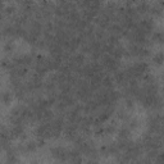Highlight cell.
Instances as JSON below:
<instances>
[{
  "mask_svg": "<svg viewBox=\"0 0 164 164\" xmlns=\"http://www.w3.org/2000/svg\"><path fill=\"white\" fill-rule=\"evenodd\" d=\"M124 71H126L129 80H132V78L140 80L145 73L149 72V66H148V63H145V62H137L135 64H132V66H129L127 69H124Z\"/></svg>",
  "mask_w": 164,
  "mask_h": 164,
  "instance_id": "6da1fadb",
  "label": "cell"
},
{
  "mask_svg": "<svg viewBox=\"0 0 164 164\" xmlns=\"http://www.w3.org/2000/svg\"><path fill=\"white\" fill-rule=\"evenodd\" d=\"M127 50L129 51L131 57H140V58H145L150 54V50L148 46H142L139 44H133V42H129Z\"/></svg>",
  "mask_w": 164,
  "mask_h": 164,
  "instance_id": "7a4b0ae2",
  "label": "cell"
},
{
  "mask_svg": "<svg viewBox=\"0 0 164 164\" xmlns=\"http://www.w3.org/2000/svg\"><path fill=\"white\" fill-rule=\"evenodd\" d=\"M51 155L58 159L59 162H67L68 160V150H66L62 146H57V148L51 149Z\"/></svg>",
  "mask_w": 164,
  "mask_h": 164,
  "instance_id": "3957f363",
  "label": "cell"
},
{
  "mask_svg": "<svg viewBox=\"0 0 164 164\" xmlns=\"http://www.w3.org/2000/svg\"><path fill=\"white\" fill-rule=\"evenodd\" d=\"M14 60V63L17 66H23V67H30L33 62L32 57L30 54H23V55H19V57H17L13 59Z\"/></svg>",
  "mask_w": 164,
  "mask_h": 164,
  "instance_id": "277c9868",
  "label": "cell"
},
{
  "mask_svg": "<svg viewBox=\"0 0 164 164\" xmlns=\"http://www.w3.org/2000/svg\"><path fill=\"white\" fill-rule=\"evenodd\" d=\"M164 10V0H157L153 7H150V13L154 17H160Z\"/></svg>",
  "mask_w": 164,
  "mask_h": 164,
  "instance_id": "5b68a950",
  "label": "cell"
},
{
  "mask_svg": "<svg viewBox=\"0 0 164 164\" xmlns=\"http://www.w3.org/2000/svg\"><path fill=\"white\" fill-rule=\"evenodd\" d=\"M68 162H72V163H81L82 162L81 153L76 148H75V150H68Z\"/></svg>",
  "mask_w": 164,
  "mask_h": 164,
  "instance_id": "8992f818",
  "label": "cell"
},
{
  "mask_svg": "<svg viewBox=\"0 0 164 164\" xmlns=\"http://www.w3.org/2000/svg\"><path fill=\"white\" fill-rule=\"evenodd\" d=\"M10 137L13 139H17V137H22L23 136V124H16L9 129Z\"/></svg>",
  "mask_w": 164,
  "mask_h": 164,
  "instance_id": "52a82bcc",
  "label": "cell"
},
{
  "mask_svg": "<svg viewBox=\"0 0 164 164\" xmlns=\"http://www.w3.org/2000/svg\"><path fill=\"white\" fill-rule=\"evenodd\" d=\"M132 144H133V142L129 139H118V142H117V145H118V148H119L120 151H126V150Z\"/></svg>",
  "mask_w": 164,
  "mask_h": 164,
  "instance_id": "ba28073f",
  "label": "cell"
},
{
  "mask_svg": "<svg viewBox=\"0 0 164 164\" xmlns=\"http://www.w3.org/2000/svg\"><path fill=\"white\" fill-rule=\"evenodd\" d=\"M136 9L140 14H146V13L150 12V5H149V3H146V1H141V3H139V5L136 7Z\"/></svg>",
  "mask_w": 164,
  "mask_h": 164,
  "instance_id": "9c48e42d",
  "label": "cell"
},
{
  "mask_svg": "<svg viewBox=\"0 0 164 164\" xmlns=\"http://www.w3.org/2000/svg\"><path fill=\"white\" fill-rule=\"evenodd\" d=\"M101 86L104 89H113V78H112L110 76H105L104 78L101 81Z\"/></svg>",
  "mask_w": 164,
  "mask_h": 164,
  "instance_id": "30bf717a",
  "label": "cell"
},
{
  "mask_svg": "<svg viewBox=\"0 0 164 164\" xmlns=\"http://www.w3.org/2000/svg\"><path fill=\"white\" fill-rule=\"evenodd\" d=\"M108 153H109V155H118L120 153V150L118 148V145H117V142H114V144H110L109 146H108Z\"/></svg>",
  "mask_w": 164,
  "mask_h": 164,
  "instance_id": "8fae6325",
  "label": "cell"
},
{
  "mask_svg": "<svg viewBox=\"0 0 164 164\" xmlns=\"http://www.w3.org/2000/svg\"><path fill=\"white\" fill-rule=\"evenodd\" d=\"M153 41H157L159 44H164V32L157 31L153 33Z\"/></svg>",
  "mask_w": 164,
  "mask_h": 164,
  "instance_id": "7c38bea8",
  "label": "cell"
},
{
  "mask_svg": "<svg viewBox=\"0 0 164 164\" xmlns=\"http://www.w3.org/2000/svg\"><path fill=\"white\" fill-rule=\"evenodd\" d=\"M153 62L155 64H158V66H160V64L164 62V54L163 53H157L153 57Z\"/></svg>",
  "mask_w": 164,
  "mask_h": 164,
  "instance_id": "4fadbf2b",
  "label": "cell"
},
{
  "mask_svg": "<svg viewBox=\"0 0 164 164\" xmlns=\"http://www.w3.org/2000/svg\"><path fill=\"white\" fill-rule=\"evenodd\" d=\"M118 137H119V139H128V137H129V129L127 127L120 128L119 133H118Z\"/></svg>",
  "mask_w": 164,
  "mask_h": 164,
  "instance_id": "5bb4252c",
  "label": "cell"
},
{
  "mask_svg": "<svg viewBox=\"0 0 164 164\" xmlns=\"http://www.w3.org/2000/svg\"><path fill=\"white\" fill-rule=\"evenodd\" d=\"M95 135H96V136H105V135H108V133H106V127L99 126L96 129H95Z\"/></svg>",
  "mask_w": 164,
  "mask_h": 164,
  "instance_id": "9a60e30c",
  "label": "cell"
},
{
  "mask_svg": "<svg viewBox=\"0 0 164 164\" xmlns=\"http://www.w3.org/2000/svg\"><path fill=\"white\" fill-rule=\"evenodd\" d=\"M10 100H12V95H10V92H9V91L4 92V94H3V101L5 103V104H8V103H10Z\"/></svg>",
  "mask_w": 164,
  "mask_h": 164,
  "instance_id": "2e32d148",
  "label": "cell"
},
{
  "mask_svg": "<svg viewBox=\"0 0 164 164\" xmlns=\"http://www.w3.org/2000/svg\"><path fill=\"white\" fill-rule=\"evenodd\" d=\"M18 3L22 7H27V5H32V4H35V3H33V0H18Z\"/></svg>",
  "mask_w": 164,
  "mask_h": 164,
  "instance_id": "e0dca14e",
  "label": "cell"
},
{
  "mask_svg": "<svg viewBox=\"0 0 164 164\" xmlns=\"http://www.w3.org/2000/svg\"><path fill=\"white\" fill-rule=\"evenodd\" d=\"M35 149H36L35 142H28L27 148H26V150H27V151H33V150H35Z\"/></svg>",
  "mask_w": 164,
  "mask_h": 164,
  "instance_id": "ac0fdd59",
  "label": "cell"
},
{
  "mask_svg": "<svg viewBox=\"0 0 164 164\" xmlns=\"http://www.w3.org/2000/svg\"><path fill=\"white\" fill-rule=\"evenodd\" d=\"M12 50H13V41H8L7 45H5V51L9 53V51H12Z\"/></svg>",
  "mask_w": 164,
  "mask_h": 164,
  "instance_id": "d6986e66",
  "label": "cell"
},
{
  "mask_svg": "<svg viewBox=\"0 0 164 164\" xmlns=\"http://www.w3.org/2000/svg\"><path fill=\"white\" fill-rule=\"evenodd\" d=\"M115 131V127L114 126H108L106 127V133H113Z\"/></svg>",
  "mask_w": 164,
  "mask_h": 164,
  "instance_id": "ffe728a7",
  "label": "cell"
},
{
  "mask_svg": "<svg viewBox=\"0 0 164 164\" xmlns=\"http://www.w3.org/2000/svg\"><path fill=\"white\" fill-rule=\"evenodd\" d=\"M163 92H164V89H163Z\"/></svg>",
  "mask_w": 164,
  "mask_h": 164,
  "instance_id": "44dd1931",
  "label": "cell"
}]
</instances>
